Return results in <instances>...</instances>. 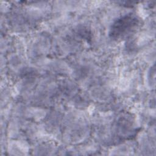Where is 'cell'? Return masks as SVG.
<instances>
[{
    "label": "cell",
    "instance_id": "obj_1",
    "mask_svg": "<svg viewBox=\"0 0 156 156\" xmlns=\"http://www.w3.org/2000/svg\"><path fill=\"white\" fill-rule=\"evenodd\" d=\"M137 19L132 15L125 16L118 20L112 26L111 35L113 37H120L128 34L136 24Z\"/></svg>",
    "mask_w": 156,
    "mask_h": 156
}]
</instances>
